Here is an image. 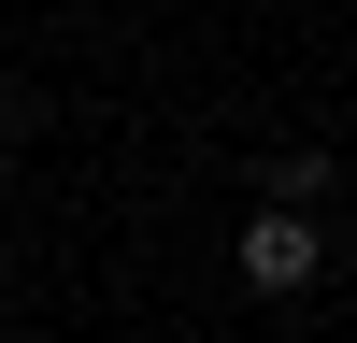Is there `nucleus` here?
I'll return each mask as SVG.
<instances>
[{
  "instance_id": "obj_1",
  "label": "nucleus",
  "mask_w": 357,
  "mask_h": 343,
  "mask_svg": "<svg viewBox=\"0 0 357 343\" xmlns=\"http://www.w3.org/2000/svg\"><path fill=\"white\" fill-rule=\"evenodd\" d=\"M229 272H243L257 300H301V286L329 272V243H314V215H301V200H257V215H243V243H229Z\"/></svg>"
},
{
  "instance_id": "obj_2",
  "label": "nucleus",
  "mask_w": 357,
  "mask_h": 343,
  "mask_svg": "<svg viewBox=\"0 0 357 343\" xmlns=\"http://www.w3.org/2000/svg\"><path fill=\"white\" fill-rule=\"evenodd\" d=\"M0 129H15V72H0Z\"/></svg>"
}]
</instances>
